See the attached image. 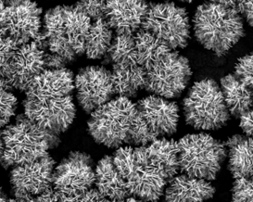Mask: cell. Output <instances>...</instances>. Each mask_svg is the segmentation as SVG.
<instances>
[{
	"label": "cell",
	"instance_id": "obj_1",
	"mask_svg": "<svg viewBox=\"0 0 253 202\" xmlns=\"http://www.w3.org/2000/svg\"><path fill=\"white\" fill-rule=\"evenodd\" d=\"M75 89V75L68 67L45 70L24 92V115L41 128L60 136L76 117Z\"/></svg>",
	"mask_w": 253,
	"mask_h": 202
},
{
	"label": "cell",
	"instance_id": "obj_2",
	"mask_svg": "<svg viewBox=\"0 0 253 202\" xmlns=\"http://www.w3.org/2000/svg\"><path fill=\"white\" fill-rule=\"evenodd\" d=\"M91 23V19L75 4L54 6L44 13L38 39L46 52L60 56L68 64H73L85 53Z\"/></svg>",
	"mask_w": 253,
	"mask_h": 202
},
{
	"label": "cell",
	"instance_id": "obj_3",
	"mask_svg": "<svg viewBox=\"0 0 253 202\" xmlns=\"http://www.w3.org/2000/svg\"><path fill=\"white\" fill-rule=\"evenodd\" d=\"M113 159L130 197L156 202L164 196L170 179L151 157L147 145L122 146L116 149Z\"/></svg>",
	"mask_w": 253,
	"mask_h": 202
},
{
	"label": "cell",
	"instance_id": "obj_4",
	"mask_svg": "<svg viewBox=\"0 0 253 202\" xmlns=\"http://www.w3.org/2000/svg\"><path fill=\"white\" fill-rule=\"evenodd\" d=\"M193 35L205 49L223 56L244 37V22L236 9L205 1L193 17Z\"/></svg>",
	"mask_w": 253,
	"mask_h": 202
},
{
	"label": "cell",
	"instance_id": "obj_5",
	"mask_svg": "<svg viewBox=\"0 0 253 202\" xmlns=\"http://www.w3.org/2000/svg\"><path fill=\"white\" fill-rule=\"evenodd\" d=\"M1 136L3 150L0 165L5 169L50 155V150L62 142L59 135L41 128L24 114L3 127Z\"/></svg>",
	"mask_w": 253,
	"mask_h": 202
},
{
	"label": "cell",
	"instance_id": "obj_6",
	"mask_svg": "<svg viewBox=\"0 0 253 202\" xmlns=\"http://www.w3.org/2000/svg\"><path fill=\"white\" fill-rule=\"evenodd\" d=\"M138 116L136 104L118 96L90 113L87 131L98 144L117 149L130 144Z\"/></svg>",
	"mask_w": 253,
	"mask_h": 202
},
{
	"label": "cell",
	"instance_id": "obj_7",
	"mask_svg": "<svg viewBox=\"0 0 253 202\" xmlns=\"http://www.w3.org/2000/svg\"><path fill=\"white\" fill-rule=\"evenodd\" d=\"M182 108L186 124L195 130H219L231 118L219 84L211 78L193 84L183 100Z\"/></svg>",
	"mask_w": 253,
	"mask_h": 202
},
{
	"label": "cell",
	"instance_id": "obj_8",
	"mask_svg": "<svg viewBox=\"0 0 253 202\" xmlns=\"http://www.w3.org/2000/svg\"><path fill=\"white\" fill-rule=\"evenodd\" d=\"M181 173L190 176L215 180L227 159L224 142L207 133L187 134L177 141Z\"/></svg>",
	"mask_w": 253,
	"mask_h": 202
},
{
	"label": "cell",
	"instance_id": "obj_9",
	"mask_svg": "<svg viewBox=\"0 0 253 202\" xmlns=\"http://www.w3.org/2000/svg\"><path fill=\"white\" fill-rule=\"evenodd\" d=\"M141 29L158 38L172 51L184 49L191 40L187 9L172 1L150 3Z\"/></svg>",
	"mask_w": 253,
	"mask_h": 202
},
{
	"label": "cell",
	"instance_id": "obj_10",
	"mask_svg": "<svg viewBox=\"0 0 253 202\" xmlns=\"http://www.w3.org/2000/svg\"><path fill=\"white\" fill-rule=\"evenodd\" d=\"M95 165L89 153L71 151L58 165L52 178V191L57 201H81L95 186Z\"/></svg>",
	"mask_w": 253,
	"mask_h": 202
},
{
	"label": "cell",
	"instance_id": "obj_11",
	"mask_svg": "<svg viewBox=\"0 0 253 202\" xmlns=\"http://www.w3.org/2000/svg\"><path fill=\"white\" fill-rule=\"evenodd\" d=\"M42 9L34 0H0V35L18 45L39 37Z\"/></svg>",
	"mask_w": 253,
	"mask_h": 202
},
{
	"label": "cell",
	"instance_id": "obj_12",
	"mask_svg": "<svg viewBox=\"0 0 253 202\" xmlns=\"http://www.w3.org/2000/svg\"><path fill=\"white\" fill-rule=\"evenodd\" d=\"M192 76L189 60L177 51H171L147 72L144 90L154 96L175 100L187 89Z\"/></svg>",
	"mask_w": 253,
	"mask_h": 202
},
{
	"label": "cell",
	"instance_id": "obj_13",
	"mask_svg": "<svg viewBox=\"0 0 253 202\" xmlns=\"http://www.w3.org/2000/svg\"><path fill=\"white\" fill-rule=\"evenodd\" d=\"M56 162L50 155L11 168L9 185L18 201H35L52 190Z\"/></svg>",
	"mask_w": 253,
	"mask_h": 202
},
{
	"label": "cell",
	"instance_id": "obj_14",
	"mask_svg": "<svg viewBox=\"0 0 253 202\" xmlns=\"http://www.w3.org/2000/svg\"><path fill=\"white\" fill-rule=\"evenodd\" d=\"M76 100L81 109L90 114L114 98L112 72L103 66L84 67L75 76Z\"/></svg>",
	"mask_w": 253,
	"mask_h": 202
},
{
	"label": "cell",
	"instance_id": "obj_15",
	"mask_svg": "<svg viewBox=\"0 0 253 202\" xmlns=\"http://www.w3.org/2000/svg\"><path fill=\"white\" fill-rule=\"evenodd\" d=\"M46 57L38 39L18 46L10 64L9 89L25 92L32 79L46 69Z\"/></svg>",
	"mask_w": 253,
	"mask_h": 202
},
{
	"label": "cell",
	"instance_id": "obj_16",
	"mask_svg": "<svg viewBox=\"0 0 253 202\" xmlns=\"http://www.w3.org/2000/svg\"><path fill=\"white\" fill-rule=\"evenodd\" d=\"M136 105L144 124L156 138L172 136L177 132L180 109L174 101L150 95Z\"/></svg>",
	"mask_w": 253,
	"mask_h": 202
},
{
	"label": "cell",
	"instance_id": "obj_17",
	"mask_svg": "<svg viewBox=\"0 0 253 202\" xmlns=\"http://www.w3.org/2000/svg\"><path fill=\"white\" fill-rule=\"evenodd\" d=\"M149 7L147 0H107L102 17L116 35H133L141 29Z\"/></svg>",
	"mask_w": 253,
	"mask_h": 202
},
{
	"label": "cell",
	"instance_id": "obj_18",
	"mask_svg": "<svg viewBox=\"0 0 253 202\" xmlns=\"http://www.w3.org/2000/svg\"><path fill=\"white\" fill-rule=\"evenodd\" d=\"M165 200L168 202H203L212 199L216 189L211 182L181 173L167 184Z\"/></svg>",
	"mask_w": 253,
	"mask_h": 202
},
{
	"label": "cell",
	"instance_id": "obj_19",
	"mask_svg": "<svg viewBox=\"0 0 253 202\" xmlns=\"http://www.w3.org/2000/svg\"><path fill=\"white\" fill-rule=\"evenodd\" d=\"M95 186L106 201L123 202L130 197L113 156L105 155L95 165Z\"/></svg>",
	"mask_w": 253,
	"mask_h": 202
},
{
	"label": "cell",
	"instance_id": "obj_20",
	"mask_svg": "<svg viewBox=\"0 0 253 202\" xmlns=\"http://www.w3.org/2000/svg\"><path fill=\"white\" fill-rule=\"evenodd\" d=\"M253 137L235 134L224 141L227 148L228 169L233 178H253Z\"/></svg>",
	"mask_w": 253,
	"mask_h": 202
},
{
	"label": "cell",
	"instance_id": "obj_21",
	"mask_svg": "<svg viewBox=\"0 0 253 202\" xmlns=\"http://www.w3.org/2000/svg\"><path fill=\"white\" fill-rule=\"evenodd\" d=\"M112 82L116 95L126 98L137 97L145 89L147 71L138 64L126 66H112Z\"/></svg>",
	"mask_w": 253,
	"mask_h": 202
},
{
	"label": "cell",
	"instance_id": "obj_22",
	"mask_svg": "<svg viewBox=\"0 0 253 202\" xmlns=\"http://www.w3.org/2000/svg\"><path fill=\"white\" fill-rule=\"evenodd\" d=\"M219 87L230 116L239 119L243 113L252 110L253 89L241 83L233 73L223 77L220 79Z\"/></svg>",
	"mask_w": 253,
	"mask_h": 202
},
{
	"label": "cell",
	"instance_id": "obj_23",
	"mask_svg": "<svg viewBox=\"0 0 253 202\" xmlns=\"http://www.w3.org/2000/svg\"><path fill=\"white\" fill-rule=\"evenodd\" d=\"M135 40L136 62L147 72L172 50L158 38L140 29L133 35Z\"/></svg>",
	"mask_w": 253,
	"mask_h": 202
},
{
	"label": "cell",
	"instance_id": "obj_24",
	"mask_svg": "<svg viewBox=\"0 0 253 202\" xmlns=\"http://www.w3.org/2000/svg\"><path fill=\"white\" fill-rule=\"evenodd\" d=\"M150 155L170 179L180 172L177 141L166 137L156 139L147 145Z\"/></svg>",
	"mask_w": 253,
	"mask_h": 202
},
{
	"label": "cell",
	"instance_id": "obj_25",
	"mask_svg": "<svg viewBox=\"0 0 253 202\" xmlns=\"http://www.w3.org/2000/svg\"><path fill=\"white\" fill-rule=\"evenodd\" d=\"M103 17L93 20L85 42L84 55L90 60H100L106 56L114 37Z\"/></svg>",
	"mask_w": 253,
	"mask_h": 202
},
{
	"label": "cell",
	"instance_id": "obj_26",
	"mask_svg": "<svg viewBox=\"0 0 253 202\" xmlns=\"http://www.w3.org/2000/svg\"><path fill=\"white\" fill-rule=\"evenodd\" d=\"M105 57L108 58L112 66H126L137 64L133 35H116Z\"/></svg>",
	"mask_w": 253,
	"mask_h": 202
},
{
	"label": "cell",
	"instance_id": "obj_27",
	"mask_svg": "<svg viewBox=\"0 0 253 202\" xmlns=\"http://www.w3.org/2000/svg\"><path fill=\"white\" fill-rule=\"evenodd\" d=\"M19 102L11 90L0 85V129L11 122L17 113Z\"/></svg>",
	"mask_w": 253,
	"mask_h": 202
},
{
	"label": "cell",
	"instance_id": "obj_28",
	"mask_svg": "<svg viewBox=\"0 0 253 202\" xmlns=\"http://www.w3.org/2000/svg\"><path fill=\"white\" fill-rule=\"evenodd\" d=\"M20 45L9 38L0 35V85L9 89L8 79L10 72V64L15 50ZM10 90V89H9Z\"/></svg>",
	"mask_w": 253,
	"mask_h": 202
},
{
	"label": "cell",
	"instance_id": "obj_29",
	"mask_svg": "<svg viewBox=\"0 0 253 202\" xmlns=\"http://www.w3.org/2000/svg\"><path fill=\"white\" fill-rule=\"evenodd\" d=\"M253 178H234L231 198L234 202H252L253 201Z\"/></svg>",
	"mask_w": 253,
	"mask_h": 202
},
{
	"label": "cell",
	"instance_id": "obj_30",
	"mask_svg": "<svg viewBox=\"0 0 253 202\" xmlns=\"http://www.w3.org/2000/svg\"><path fill=\"white\" fill-rule=\"evenodd\" d=\"M253 53H249L239 58L234 67L233 74L241 83L253 90Z\"/></svg>",
	"mask_w": 253,
	"mask_h": 202
},
{
	"label": "cell",
	"instance_id": "obj_31",
	"mask_svg": "<svg viewBox=\"0 0 253 202\" xmlns=\"http://www.w3.org/2000/svg\"><path fill=\"white\" fill-rule=\"evenodd\" d=\"M107 0H79L75 5L88 15L93 21L103 16L104 6Z\"/></svg>",
	"mask_w": 253,
	"mask_h": 202
},
{
	"label": "cell",
	"instance_id": "obj_32",
	"mask_svg": "<svg viewBox=\"0 0 253 202\" xmlns=\"http://www.w3.org/2000/svg\"><path fill=\"white\" fill-rule=\"evenodd\" d=\"M253 0H239L236 7V11L241 15L248 25L253 26Z\"/></svg>",
	"mask_w": 253,
	"mask_h": 202
},
{
	"label": "cell",
	"instance_id": "obj_33",
	"mask_svg": "<svg viewBox=\"0 0 253 202\" xmlns=\"http://www.w3.org/2000/svg\"><path fill=\"white\" fill-rule=\"evenodd\" d=\"M240 127L244 133L245 136L253 137V109L243 113L240 116Z\"/></svg>",
	"mask_w": 253,
	"mask_h": 202
},
{
	"label": "cell",
	"instance_id": "obj_34",
	"mask_svg": "<svg viewBox=\"0 0 253 202\" xmlns=\"http://www.w3.org/2000/svg\"><path fill=\"white\" fill-rule=\"evenodd\" d=\"M69 64H67L66 61L64 60L60 56L54 54V53H49L47 52L46 57V69H58L67 67Z\"/></svg>",
	"mask_w": 253,
	"mask_h": 202
},
{
	"label": "cell",
	"instance_id": "obj_35",
	"mask_svg": "<svg viewBox=\"0 0 253 202\" xmlns=\"http://www.w3.org/2000/svg\"><path fill=\"white\" fill-rule=\"evenodd\" d=\"M81 201L83 202H101L106 201V199L101 196L96 188H91L89 191H87L86 194L84 196Z\"/></svg>",
	"mask_w": 253,
	"mask_h": 202
},
{
	"label": "cell",
	"instance_id": "obj_36",
	"mask_svg": "<svg viewBox=\"0 0 253 202\" xmlns=\"http://www.w3.org/2000/svg\"><path fill=\"white\" fill-rule=\"evenodd\" d=\"M212 3H217L219 5L228 7V8H232V9H236L237 4H238L239 0H209Z\"/></svg>",
	"mask_w": 253,
	"mask_h": 202
},
{
	"label": "cell",
	"instance_id": "obj_37",
	"mask_svg": "<svg viewBox=\"0 0 253 202\" xmlns=\"http://www.w3.org/2000/svg\"><path fill=\"white\" fill-rule=\"evenodd\" d=\"M7 200L8 198H7L6 194L3 192V189L0 187V202H5Z\"/></svg>",
	"mask_w": 253,
	"mask_h": 202
},
{
	"label": "cell",
	"instance_id": "obj_38",
	"mask_svg": "<svg viewBox=\"0 0 253 202\" xmlns=\"http://www.w3.org/2000/svg\"><path fill=\"white\" fill-rule=\"evenodd\" d=\"M3 140H2V136H1V131H0V160H1V157L3 154Z\"/></svg>",
	"mask_w": 253,
	"mask_h": 202
},
{
	"label": "cell",
	"instance_id": "obj_39",
	"mask_svg": "<svg viewBox=\"0 0 253 202\" xmlns=\"http://www.w3.org/2000/svg\"><path fill=\"white\" fill-rule=\"evenodd\" d=\"M167 1H171V0H167ZM175 1H179V2H181V3H193V1H195V0H175Z\"/></svg>",
	"mask_w": 253,
	"mask_h": 202
}]
</instances>
